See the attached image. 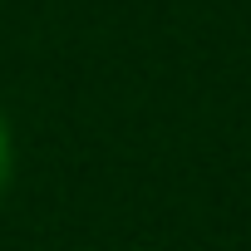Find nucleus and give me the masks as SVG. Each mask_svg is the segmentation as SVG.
<instances>
[{
  "label": "nucleus",
  "instance_id": "obj_1",
  "mask_svg": "<svg viewBox=\"0 0 251 251\" xmlns=\"http://www.w3.org/2000/svg\"><path fill=\"white\" fill-rule=\"evenodd\" d=\"M15 182V128H10V113L0 108V197L10 192Z\"/></svg>",
  "mask_w": 251,
  "mask_h": 251
}]
</instances>
